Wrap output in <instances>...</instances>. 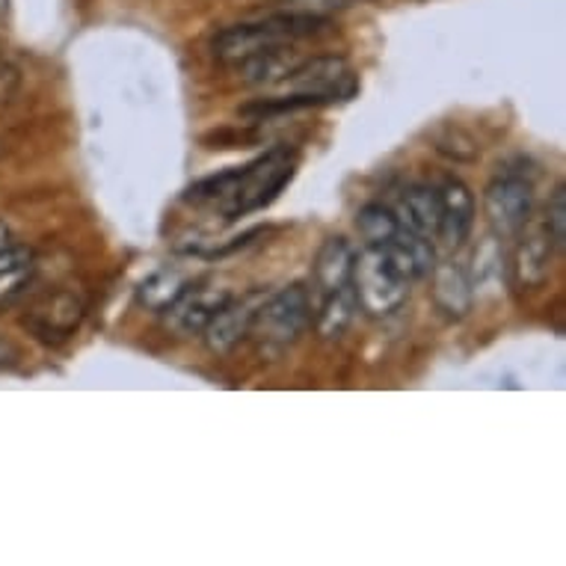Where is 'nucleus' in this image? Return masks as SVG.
<instances>
[{"label": "nucleus", "instance_id": "nucleus-1", "mask_svg": "<svg viewBox=\"0 0 566 566\" xmlns=\"http://www.w3.org/2000/svg\"><path fill=\"white\" fill-rule=\"evenodd\" d=\"M329 33V21L321 19L317 12H279L261 21H247V24H232L220 30L211 42V51L220 63L241 65L250 56H259L264 51L297 45L300 39L324 36Z\"/></svg>", "mask_w": 566, "mask_h": 566}, {"label": "nucleus", "instance_id": "nucleus-2", "mask_svg": "<svg viewBox=\"0 0 566 566\" xmlns=\"http://www.w3.org/2000/svg\"><path fill=\"white\" fill-rule=\"evenodd\" d=\"M294 169H297V158L285 146L268 151L264 158L252 160L250 167L238 169L232 193H229L223 205L226 220L232 223L238 217H247L252 211L268 208L294 178Z\"/></svg>", "mask_w": 566, "mask_h": 566}, {"label": "nucleus", "instance_id": "nucleus-3", "mask_svg": "<svg viewBox=\"0 0 566 566\" xmlns=\"http://www.w3.org/2000/svg\"><path fill=\"white\" fill-rule=\"evenodd\" d=\"M308 324H312L308 291L303 285H289L255 306L250 335L259 342L264 356H279L289 350L291 344L300 342Z\"/></svg>", "mask_w": 566, "mask_h": 566}, {"label": "nucleus", "instance_id": "nucleus-4", "mask_svg": "<svg viewBox=\"0 0 566 566\" xmlns=\"http://www.w3.org/2000/svg\"><path fill=\"white\" fill-rule=\"evenodd\" d=\"M350 289L365 315L391 317L409 297V282L391 268L380 247L353 255Z\"/></svg>", "mask_w": 566, "mask_h": 566}, {"label": "nucleus", "instance_id": "nucleus-5", "mask_svg": "<svg viewBox=\"0 0 566 566\" xmlns=\"http://www.w3.org/2000/svg\"><path fill=\"white\" fill-rule=\"evenodd\" d=\"M282 86L289 93L297 95H312L321 104L344 102L356 93V81H353L350 65L344 56H312L303 60L291 69L289 75L282 77Z\"/></svg>", "mask_w": 566, "mask_h": 566}, {"label": "nucleus", "instance_id": "nucleus-6", "mask_svg": "<svg viewBox=\"0 0 566 566\" xmlns=\"http://www.w3.org/2000/svg\"><path fill=\"white\" fill-rule=\"evenodd\" d=\"M483 211H486L492 232L499 238H513L531 223L534 187L522 176H499L483 193Z\"/></svg>", "mask_w": 566, "mask_h": 566}, {"label": "nucleus", "instance_id": "nucleus-7", "mask_svg": "<svg viewBox=\"0 0 566 566\" xmlns=\"http://www.w3.org/2000/svg\"><path fill=\"white\" fill-rule=\"evenodd\" d=\"M229 300H232L229 291L190 289V285H187L160 315H164L167 326L176 335H202L205 326L211 324V317H214Z\"/></svg>", "mask_w": 566, "mask_h": 566}, {"label": "nucleus", "instance_id": "nucleus-8", "mask_svg": "<svg viewBox=\"0 0 566 566\" xmlns=\"http://www.w3.org/2000/svg\"><path fill=\"white\" fill-rule=\"evenodd\" d=\"M439 196V232L437 241H442L448 250H457L469 241L474 226V196L460 178H446L437 190Z\"/></svg>", "mask_w": 566, "mask_h": 566}, {"label": "nucleus", "instance_id": "nucleus-9", "mask_svg": "<svg viewBox=\"0 0 566 566\" xmlns=\"http://www.w3.org/2000/svg\"><path fill=\"white\" fill-rule=\"evenodd\" d=\"M252 315H255V306L243 303V300H229V303L211 317V324L202 329V338L205 344H208V350L217 353V356L232 353L243 338H250Z\"/></svg>", "mask_w": 566, "mask_h": 566}, {"label": "nucleus", "instance_id": "nucleus-10", "mask_svg": "<svg viewBox=\"0 0 566 566\" xmlns=\"http://www.w3.org/2000/svg\"><path fill=\"white\" fill-rule=\"evenodd\" d=\"M386 252V259L395 270H398L400 276L412 282V279L428 276L433 264H437V252H433V243L428 238H421V234L409 232L407 226L400 223L398 234L391 238L386 247H380Z\"/></svg>", "mask_w": 566, "mask_h": 566}, {"label": "nucleus", "instance_id": "nucleus-11", "mask_svg": "<svg viewBox=\"0 0 566 566\" xmlns=\"http://www.w3.org/2000/svg\"><path fill=\"white\" fill-rule=\"evenodd\" d=\"M430 273H433V300H437V306L448 317H457V321L469 315L474 303V289L472 282H469V273L460 264H454V261L433 264Z\"/></svg>", "mask_w": 566, "mask_h": 566}, {"label": "nucleus", "instance_id": "nucleus-12", "mask_svg": "<svg viewBox=\"0 0 566 566\" xmlns=\"http://www.w3.org/2000/svg\"><path fill=\"white\" fill-rule=\"evenodd\" d=\"M400 223L407 226L409 232L421 234L433 241L439 232V196L433 187L412 185L400 196Z\"/></svg>", "mask_w": 566, "mask_h": 566}, {"label": "nucleus", "instance_id": "nucleus-13", "mask_svg": "<svg viewBox=\"0 0 566 566\" xmlns=\"http://www.w3.org/2000/svg\"><path fill=\"white\" fill-rule=\"evenodd\" d=\"M552 250H555V243H552V238H548L546 226L528 232V238L520 243L513 270H516V282H520L522 289H537L539 282L548 276Z\"/></svg>", "mask_w": 566, "mask_h": 566}, {"label": "nucleus", "instance_id": "nucleus-14", "mask_svg": "<svg viewBox=\"0 0 566 566\" xmlns=\"http://www.w3.org/2000/svg\"><path fill=\"white\" fill-rule=\"evenodd\" d=\"M353 250L344 238H326L324 247L315 255V282L317 289L329 294L344 285H350Z\"/></svg>", "mask_w": 566, "mask_h": 566}, {"label": "nucleus", "instance_id": "nucleus-15", "mask_svg": "<svg viewBox=\"0 0 566 566\" xmlns=\"http://www.w3.org/2000/svg\"><path fill=\"white\" fill-rule=\"evenodd\" d=\"M356 312H359V303H356V294H353L350 285L329 291V294H324V303H321L315 315L317 335L326 338V342H338L350 329Z\"/></svg>", "mask_w": 566, "mask_h": 566}, {"label": "nucleus", "instance_id": "nucleus-16", "mask_svg": "<svg viewBox=\"0 0 566 566\" xmlns=\"http://www.w3.org/2000/svg\"><path fill=\"white\" fill-rule=\"evenodd\" d=\"M81 303L75 297H69V294H56L45 308H39L36 315H33V326H36V333L42 338H51V335H65L72 333L81 321Z\"/></svg>", "mask_w": 566, "mask_h": 566}, {"label": "nucleus", "instance_id": "nucleus-17", "mask_svg": "<svg viewBox=\"0 0 566 566\" xmlns=\"http://www.w3.org/2000/svg\"><path fill=\"white\" fill-rule=\"evenodd\" d=\"M294 60H291V48H276V51H264L259 56H250L247 63H241V75L247 84L255 86H273L282 84V77L289 75L294 69Z\"/></svg>", "mask_w": 566, "mask_h": 566}, {"label": "nucleus", "instance_id": "nucleus-18", "mask_svg": "<svg viewBox=\"0 0 566 566\" xmlns=\"http://www.w3.org/2000/svg\"><path fill=\"white\" fill-rule=\"evenodd\" d=\"M356 229H359V234H363L368 247H386L398 234L400 220L386 205L371 202L365 205L363 211L356 214Z\"/></svg>", "mask_w": 566, "mask_h": 566}, {"label": "nucleus", "instance_id": "nucleus-19", "mask_svg": "<svg viewBox=\"0 0 566 566\" xmlns=\"http://www.w3.org/2000/svg\"><path fill=\"white\" fill-rule=\"evenodd\" d=\"M33 273V250L28 247H3L0 250V300L10 297Z\"/></svg>", "mask_w": 566, "mask_h": 566}, {"label": "nucleus", "instance_id": "nucleus-20", "mask_svg": "<svg viewBox=\"0 0 566 566\" xmlns=\"http://www.w3.org/2000/svg\"><path fill=\"white\" fill-rule=\"evenodd\" d=\"M185 289L187 282L178 273L160 270V273H155V276H149L139 285V303L146 308H155V312H164Z\"/></svg>", "mask_w": 566, "mask_h": 566}, {"label": "nucleus", "instance_id": "nucleus-21", "mask_svg": "<svg viewBox=\"0 0 566 566\" xmlns=\"http://www.w3.org/2000/svg\"><path fill=\"white\" fill-rule=\"evenodd\" d=\"M465 273H469V270H465ZM499 276H502V250H499V241H495V238H486V241L474 250L469 282H472L474 291H481L483 285H490V282H495Z\"/></svg>", "mask_w": 566, "mask_h": 566}, {"label": "nucleus", "instance_id": "nucleus-22", "mask_svg": "<svg viewBox=\"0 0 566 566\" xmlns=\"http://www.w3.org/2000/svg\"><path fill=\"white\" fill-rule=\"evenodd\" d=\"M546 232L555 243V250H564L566 243V187L557 185L552 199H548V208H546Z\"/></svg>", "mask_w": 566, "mask_h": 566}, {"label": "nucleus", "instance_id": "nucleus-23", "mask_svg": "<svg viewBox=\"0 0 566 566\" xmlns=\"http://www.w3.org/2000/svg\"><path fill=\"white\" fill-rule=\"evenodd\" d=\"M12 363V350H10V344H3L0 342V368L3 365H10Z\"/></svg>", "mask_w": 566, "mask_h": 566}, {"label": "nucleus", "instance_id": "nucleus-24", "mask_svg": "<svg viewBox=\"0 0 566 566\" xmlns=\"http://www.w3.org/2000/svg\"><path fill=\"white\" fill-rule=\"evenodd\" d=\"M3 247H10V229L0 223V250H3Z\"/></svg>", "mask_w": 566, "mask_h": 566}, {"label": "nucleus", "instance_id": "nucleus-25", "mask_svg": "<svg viewBox=\"0 0 566 566\" xmlns=\"http://www.w3.org/2000/svg\"><path fill=\"white\" fill-rule=\"evenodd\" d=\"M338 3H342V7H344V3H347V0H338Z\"/></svg>", "mask_w": 566, "mask_h": 566}]
</instances>
